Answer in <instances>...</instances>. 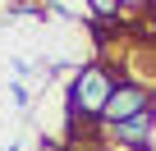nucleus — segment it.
Wrapping results in <instances>:
<instances>
[{
	"label": "nucleus",
	"mask_w": 156,
	"mask_h": 151,
	"mask_svg": "<svg viewBox=\"0 0 156 151\" xmlns=\"http://www.w3.org/2000/svg\"><path fill=\"white\" fill-rule=\"evenodd\" d=\"M119 87V69L110 60H87L73 69L64 87V137L73 133H101V115L110 105V92Z\"/></svg>",
	"instance_id": "1"
},
{
	"label": "nucleus",
	"mask_w": 156,
	"mask_h": 151,
	"mask_svg": "<svg viewBox=\"0 0 156 151\" xmlns=\"http://www.w3.org/2000/svg\"><path fill=\"white\" fill-rule=\"evenodd\" d=\"M151 105H156V87L142 83V78L119 73V87L110 92V105H106V115H101V128H115V124H124V119H133V115H142V110H151Z\"/></svg>",
	"instance_id": "2"
},
{
	"label": "nucleus",
	"mask_w": 156,
	"mask_h": 151,
	"mask_svg": "<svg viewBox=\"0 0 156 151\" xmlns=\"http://www.w3.org/2000/svg\"><path fill=\"white\" fill-rule=\"evenodd\" d=\"M9 96H14V105H19V110H28V101H32V92H28L23 83H9Z\"/></svg>",
	"instance_id": "3"
},
{
	"label": "nucleus",
	"mask_w": 156,
	"mask_h": 151,
	"mask_svg": "<svg viewBox=\"0 0 156 151\" xmlns=\"http://www.w3.org/2000/svg\"><path fill=\"white\" fill-rule=\"evenodd\" d=\"M9 69L19 73V78H28V73H32V64H28V60H9Z\"/></svg>",
	"instance_id": "4"
},
{
	"label": "nucleus",
	"mask_w": 156,
	"mask_h": 151,
	"mask_svg": "<svg viewBox=\"0 0 156 151\" xmlns=\"http://www.w3.org/2000/svg\"><path fill=\"white\" fill-rule=\"evenodd\" d=\"M0 151H19V142H9V146H0Z\"/></svg>",
	"instance_id": "5"
}]
</instances>
